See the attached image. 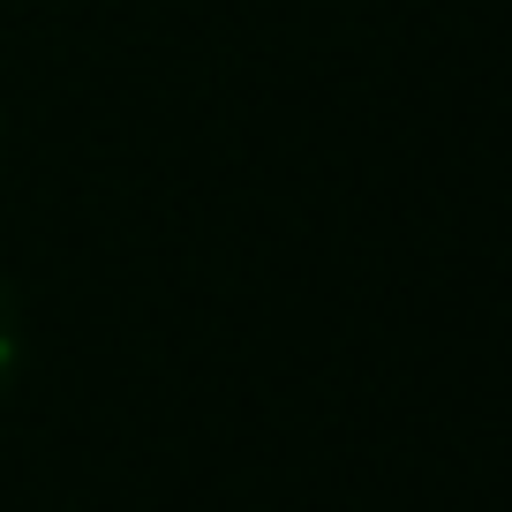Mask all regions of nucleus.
Listing matches in <instances>:
<instances>
[{"mask_svg": "<svg viewBox=\"0 0 512 512\" xmlns=\"http://www.w3.org/2000/svg\"><path fill=\"white\" fill-rule=\"evenodd\" d=\"M23 362V317H16V294H8V279H0V384L16 377Z\"/></svg>", "mask_w": 512, "mask_h": 512, "instance_id": "1", "label": "nucleus"}]
</instances>
